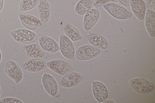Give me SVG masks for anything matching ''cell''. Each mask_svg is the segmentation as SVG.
Instances as JSON below:
<instances>
[{
    "label": "cell",
    "mask_w": 155,
    "mask_h": 103,
    "mask_svg": "<svg viewBox=\"0 0 155 103\" xmlns=\"http://www.w3.org/2000/svg\"><path fill=\"white\" fill-rule=\"evenodd\" d=\"M100 17V12L96 7L91 8L85 14L83 19V27L86 31L91 30L97 22Z\"/></svg>",
    "instance_id": "4fadbf2b"
},
{
    "label": "cell",
    "mask_w": 155,
    "mask_h": 103,
    "mask_svg": "<svg viewBox=\"0 0 155 103\" xmlns=\"http://www.w3.org/2000/svg\"><path fill=\"white\" fill-rule=\"evenodd\" d=\"M38 7L41 21L43 24L46 23L49 20L51 12L49 2L47 0H39Z\"/></svg>",
    "instance_id": "ac0fdd59"
},
{
    "label": "cell",
    "mask_w": 155,
    "mask_h": 103,
    "mask_svg": "<svg viewBox=\"0 0 155 103\" xmlns=\"http://www.w3.org/2000/svg\"><path fill=\"white\" fill-rule=\"evenodd\" d=\"M130 86L136 92L141 93L150 92L155 88V85L143 78H135L128 82Z\"/></svg>",
    "instance_id": "277c9868"
},
{
    "label": "cell",
    "mask_w": 155,
    "mask_h": 103,
    "mask_svg": "<svg viewBox=\"0 0 155 103\" xmlns=\"http://www.w3.org/2000/svg\"><path fill=\"white\" fill-rule=\"evenodd\" d=\"M63 29L66 35L72 41H77L82 39L79 30L71 24L67 22L64 23Z\"/></svg>",
    "instance_id": "d6986e66"
},
{
    "label": "cell",
    "mask_w": 155,
    "mask_h": 103,
    "mask_svg": "<svg viewBox=\"0 0 155 103\" xmlns=\"http://www.w3.org/2000/svg\"><path fill=\"white\" fill-rule=\"evenodd\" d=\"M59 48L62 55L70 60L75 57V49L72 41L66 35L61 34L59 37Z\"/></svg>",
    "instance_id": "7a4b0ae2"
},
{
    "label": "cell",
    "mask_w": 155,
    "mask_h": 103,
    "mask_svg": "<svg viewBox=\"0 0 155 103\" xmlns=\"http://www.w3.org/2000/svg\"><path fill=\"white\" fill-rule=\"evenodd\" d=\"M145 26L146 30L150 36L153 37L155 36V13L150 9L146 13Z\"/></svg>",
    "instance_id": "ffe728a7"
},
{
    "label": "cell",
    "mask_w": 155,
    "mask_h": 103,
    "mask_svg": "<svg viewBox=\"0 0 155 103\" xmlns=\"http://www.w3.org/2000/svg\"><path fill=\"white\" fill-rule=\"evenodd\" d=\"M2 60V54L1 51L0 50V63L1 62Z\"/></svg>",
    "instance_id": "f546056e"
},
{
    "label": "cell",
    "mask_w": 155,
    "mask_h": 103,
    "mask_svg": "<svg viewBox=\"0 0 155 103\" xmlns=\"http://www.w3.org/2000/svg\"><path fill=\"white\" fill-rule=\"evenodd\" d=\"M104 103H115L113 100L110 99H107L104 102Z\"/></svg>",
    "instance_id": "4316f807"
},
{
    "label": "cell",
    "mask_w": 155,
    "mask_h": 103,
    "mask_svg": "<svg viewBox=\"0 0 155 103\" xmlns=\"http://www.w3.org/2000/svg\"><path fill=\"white\" fill-rule=\"evenodd\" d=\"M48 66L51 70L60 75H65L74 70L73 67L71 64L61 60H51L48 62Z\"/></svg>",
    "instance_id": "5b68a950"
},
{
    "label": "cell",
    "mask_w": 155,
    "mask_h": 103,
    "mask_svg": "<svg viewBox=\"0 0 155 103\" xmlns=\"http://www.w3.org/2000/svg\"><path fill=\"white\" fill-rule=\"evenodd\" d=\"M118 0H95L93 3L94 5L97 7H101L109 3H115Z\"/></svg>",
    "instance_id": "603a6c76"
},
{
    "label": "cell",
    "mask_w": 155,
    "mask_h": 103,
    "mask_svg": "<svg viewBox=\"0 0 155 103\" xmlns=\"http://www.w3.org/2000/svg\"><path fill=\"white\" fill-rule=\"evenodd\" d=\"M101 52V50L93 45H85L79 48L76 51L75 57L79 60H85L95 57Z\"/></svg>",
    "instance_id": "3957f363"
},
{
    "label": "cell",
    "mask_w": 155,
    "mask_h": 103,
    "mask_svg": "<svg viewBox=\"0 0 155 103\" xmlns=\"http://www.w3.org/2000/svg\"><path fill=\"white\" fill-rule=\"evenodd\" d=\"M94 0H80L74 8V13L78 15H83L88 12L92 8Z\"/></svg>",
    "instance_id": "44dd1931"
},
{
    "label": "cell",
    "mask_w": 155,
    "mask_h": 103,
    "mask_svg": "<svg viewBox=\"0 0 155 103\" xmlns=\"http://www.w3.org/2000/svg\"><path fill=\"white\" fill-rule=\"evenodd\" d=\"M0 103H22L20 99L14 98L7 97L2 99L0 101Z\"/></svg>",
    "instance_id": "cb8c5ba5"
},
{
    "label": "cell",
    "mask_w": 155,
    "mask_h": 103,
    "mask_svg": "<svg viewBox=\"0 0 155 103\" xmlns=\"http://www.w3.org/2000/svg\"><path fill=\"white\" fill-rule=\"evenodd\" d=\"M39 42L41 47L45 51L50 53H55L60 50L58 43L52 38L45 35L39 37Z\"/></svg>",
    "instance_id": "5bb4252c"
},
{
    "label": "cell",
    "mask_w": 155,
    "mask_h": 103,
    "mask_svg": "<svg viewBox=\"0 0 155 103\" xmlns=\"http://www.w3.org/2000/svg\"><path fill=\"white\" fill-rule=\"evenodd\" d=\"M118 1L123 5L129 6L130 4V0H118Z\"/></svg>",
    "instance_id": "d4e9b609"
},
{
    "label": "cell",
    "mask_w": 155,
    "mask_h": 103,
    "mask_svg": "<svg viewBox=\"0 0 155 103\" xmlns=\"http://www.w3.org/2000/svg\"><path fill=\"white\" fill-rule=\"evenodd\" d=\"M39 0H21L19 6V11L22 12L34 8Z\"/></svg>",
    "instance_id": "7402d4cb"
},
{
    "label": "cell",
    "mask_w": 155,
    "mask_h": 103,
    "mask_svg": "<svg viewBox=\"0 0 155 103\" xmlns=\"http://www.w3.org/2000/svg\"><path fill=\"white\" fill-rule=\"evenodd\" d=\"M23 51L27 56L32 58L44 59L48 56L47 53L41 46L35 43L25 45Z\"/></svg>",
    "instance_id": "52a82bcc"
},
{
    "label": "cell",
    "mask_w": 155,
    "mask_h": 103,
    "mask_svg": "<svg viewBox=\"0 0 155 103\" xmlns=\"http://www.w3.org/2000/svg\"><path fill=\"white\" fill-rule=\"evenodd\" d=\"M1 88L0 87V95H1Z\"/></svg>",
    "instance_id": "4dcf8cb0"
},
{
    "label": "cell",
    "mask_w": 155,
    "mask_h": 103,
    "mask_svg": "<svg viewBox=\"0 0 155 103\" xmlns=\"http://www.w3.org/2000/svg\"><path fill=\"white\" fill-rule=\"evenodd\" d=\"M4 6V0H0V12L2 10Z\"/></svg>",
    "instance_id": "484cf974"
},
{
    "label": "cell",
    "mask_w": 155,
    "mask_h": 103,
    "mask_svg": "<svg viewBox=\"0 0 155 103\" xmlns=\"http://www.w3.org/2000/svg\"><path fill=\"white\" fill-rule=\"evenodd\" d=\"M19 19L23 25L29 30H35L41 28L44 26L41 20L31 15L20 13Z\"/></svg>",
    "instance_id": "8992f818"
},
{
    "label": "cell",
    "mask_w": 155,
    "mask_h": 103,
    "mask_svg": "<svg viewBox=\"0 0 155 103\" xmlns=\"http://www.w3.org/2000/svg\"><path fill=\"white\" fill-rule=\"evenodd\" d=\"M43 86L45 91L49 95L55 97L58 92V86L54 78L51 75L45 73L42 78Z\"/></svg>",
    "instance_id": "8fae6325"
},
{
    "label": "cell",
    "mask_w": 155,
    "mask_h": 103,
    "mask_svg": "<svg viewBox=\"0 0 155 103\" xmlns=\"http://www.w3.org/2000/svg\"><path fill=\"white\" fill-rule=\"evenodd\" d=\"M48 62L39 58H32L25 62L22 65L23 69L28 72H36L41 71L48 66Z\"/></svg>",
    "instance_id": "9c48e42d"
},
{
    "label": "cell",
    "mask_w": 155,
    "mask_h": 103,
    "mask_svg": "<svg viewBox=\"0 0 155 103\" xmlns=\"http://www.w3.org/2000/svg\"><path fill=\"white\" fill-rule=\"evenodd\" d=\"M152 4L153 6V8L154 11H155V0H151Z\"/></svg>",
    "instance_id": "83f0119b"
},
{
    "label": "cell",
    "mask_w": 155,
    "mask_h": 103,
    "mask_svg": "<svg viewBox=\"0 0 155 103\" xmlns=\"http://www.w3.org/2000/svg\"><path fill=\"white\" fill-rule=\"evenodd\" d=\"M10 34L16 41L20 43L33 41L37 37L35 33L25 29H19L12 31Z\"/></svg>",
    "instance_id": "30bf717a"
},
{
    "label": "cell",
    "mask_w": 155,
    "mask_h": 103,
    "mask_svg": "<svg viewBox=\"0 0 155 103\" xmlns=\"http://www.w3.org/2000/svg\"><path fill=\"white\" fill-rule=\"evenodd\" d=\"M5 71L7 74L13 79L16 84L21 81L23 74L18 65L15 61L10 60L6 63Z\"/></svg>",
    "instance_id": "ba28073f"
},
{
    "label": "cell",
    "mask_w": 155,
    "mask_h": 103,
    "mask_svg": "<svg viewBox=\"0 0 155 103\" xmlns=\"http://www.w3.org/2000/svg\"><path fill=\"white\" fill-rule=\"evenodd\" d=\"M130 7L135 16L140 20L143 19L145 14V5L143 0H130Z\"/></svg>",
    "instance_id": "e0dca14e"
},
{
    "label": "cell",
    "mask_w": 155,
    "mask_h": 103,
    "mask_svg": "<svg viewBox=\"0 0 155 103\" xmlns=\"http://www.w3.org/2000/svg\"><path fill=\"white\" fill-rule=\"evenodd\" d=\"M92 84V92L94 97L99 102H104L108 97L106 87L103 83L99 81H93Z\"/></svg>",
    "instance_id": "9a60e30c"
},
{
    "label": "cell",
    "mask_w": 155,
    "mask_h": 103,
    "mask_svg": "<svg viewBox=\"0 0 155 103\" xmlns=\"http://www.w3.org/2000/svg\"><path fill=\"white\" fill-rule=\"evenodd\" d=\"M87 36L89 42L92 45L100 49H106L109 46L107 40L100 34L88 32Z\"/></svg>",
    "instance_id": "2e32d148"
},
{
    "label": "cell",
    "mask_w": 155,
    "mask_h": 103,
    "mask_svg": "<svg viewBox=\"0 0 155 103\" xmlns=\"http://www.w3.org/2000/svg\"><path fill=\"white\" fill-rule=\"evenodd\" d=\"M84 78L82 74L72 72L65 75L60 80L59 84L63 87L69 88L78 84Z\"/></svg>",
    "instance_id": "7c38bea8"
},
{
    "label": "cell",
    "mask_w": 155,
    "mask_h": 103,
    "mask_svg": "<svg viewBox=\"0 0 155 103\" xmlns=\"http://www.w3.org/2000/svg\"><path fill=\"white\" fill-rule=\"evenodd\" d=\"M143 1L147 3H149L151 2V0H143Z\"/></svg>",
    "instance_id": "f1b7e54d"
},
{
    "label": "cell",
    "mask_w": 155,
    "mask_h": 103,
    "mask_svg": "<svg viewBox=\"0 0 155 103\" xmlns=\"http://www.w3.org/2000/svg\"><path fill=\"white\" fill-rule=\"evenodd\" d=\"M103 8L112 17L118 20L127 19L132 16L130 11L117 4L109 3L104 5Z\"/></svg>",
    "instance_id": "6da1fadb"
}]
</instances>
